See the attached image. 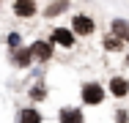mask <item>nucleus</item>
Instances as JSON below:
<instances>
[{
  "instance_id": "15",
  "label": "nucleus",
  "mask_w": 129,
  "mask_h": 123,
  "mask_svg": "<svg viewBox=\"0 0 129 123\" xmlns=\"http://www.w3.org/2000/svg\"><path fill=\"white\" fill-rule=\"evenodd\" d=\"M113 118H115V123H129V112H126V109H115Z\"/></svg>"
},
{
  "instance_id": "5",
  "label": "nucleus",
  "mask_w": 129,
  "mask_h": 123,
  "mask_svg": "<svg viewBox=\"0 0 129 123\" xmlns=\"http://www.w3.org/2000/svg\"><path fill=\"white\" fill-rule=\"evenodd\" d=\"M17 123H44V115H41V109H36L33 104H27V107H19Z\"/></svg>"
},
{
  "instance_id": "10",
  "label": "nucleus",
  "mask_w": 129,
  "mask_h": 123,
  "mask_svg": "<svg viewBox=\"0 0 129 123\" xmlns=\"http://www.w3.org/2000/svg\"><path fill=\"white\" fill-rule=\"evenodd\" d=\"M113 36H118L124 44L129 41V22L126 19H113Z\"/></svg>"
},
{
  "instance_id": "8",
  "label": "nucleus",
  "mask_w": 129,
  "mask_h": 123,
  "mask_svg": "<svg viewBox=\"0 0 129 123\" xmlns=\"http://www.w3.org/2000/svg\"><path fill=\"white\" fill-rule=\"evenodd\" d=\"M11 63L17 69H27L33 63V55H30V47H19L17 52H11Z\"/></svg>"
},
{
  "instance_id": "11",
  "label": "nucleus",
  "mask_w": 129,
  "mask_h": 123,
  "mask_svg": "<svg viewBox=\"0 0 129 123\" xmlns=\"http://www.w3.org/2000/svg\"><path fill=\"white\" fill-rule=\"evenodd\" d=\"M102 47L107 52H124V41L118 38V36H104L102 38Z\"/></svg>"
},
{
  "instance_id": "14",
  "label": "nucleus",
  "mask_w": 129,
  "mask_h": 123,
  "mask_svg": "<svg viewBox=\"0 0 129 123\" xmlns=\"http://www.w3.org/2000/svg\"><path fill=\"white\" fill-rule=\"evenodd\" d=\"M66 8H69V0H58V3H52L44 14H47V17H55V14H60V11H66Z\"/></svg>"
},
{
  "instance_id": "16",
  "label": "nucleus",
  "mask_w": 129,
  "mask_h": 123,
  "mask_svg": "<svg viewBox=\"0 0 129 123\" xmlns=\"http://www.w3.org/2000/svg\"><path fill=\"white\" fill-rule=\"evenodd\" d=\"M126 63H129V55H126Z\"/></svg>"
},
{
  "instance_id": "7",
  "label": "nucleus",
  "mask_w": 129,
  "mask_h": 123,
  "mask_svg": "<svg viewBox=\"0 0 129 123\" xmlns=\"http://www.w3.org/2000/svg\"><path fill=\"white\" fill-rule=\"evenodd\" d=\"M107 88H110V96H115V98L129 96V79L126 77H113V79L107 82Z\"/></svg>"
},
{
  "instance_id": "6",
  "label": "nucleus",
  "mask_w": 129,
  "mask_h": 123,
  "mask_svg": "<svg viewBox=\"0 0 129 123\" xmlns=\"http://www.w3.org/2000/svg\"><path fill=\"white\" fill-rule=\"evenodd\" d=\"M58 123H85V115L80 107H60L58 109Z\"/></svg>"
},
{
  "instance_id": "4",
  "label": "nucleus",
  "mask_w": 129,
  "mask_h": 123,
  "mask_svg": "<svg viewBox=\"0 0 129 123\" xmlns=\"http://www.w3.org/2000/svg\"><path fill=\"white\" fill-rule=\"evenodd\" d=\"M93 30H96V25H93L91 17H85V14H77V17L72 19V33H74V36H91Z\"/></svg>"
},
{
  "instance_id": "12",
  "label": "nucleus",
  "mask_w": 129,
  "mask_h": 123,
  "mask_svg": "<svg viewBox=\"0 0 129 123\" xmlns=\"http://www.w3.org/2000/svg\"><path fill=\"white\" fill-rule=\"evenodd\" d=\"M27 96H30V101H36V104H39V101H44V98H47V88L39 82V85H33V88L27 90Z\"/></svg>"
},
{
  "instance_id": "3",
  "label": "nucleus",
  "mask_w": 129,
  "mask_h": 123,
  "mask_svg": "<svg viewBox=\"0 0 129 123\" xmlns=\"http://www.w3.org/2000/svg\"><path fill=\"white\" fill-rule=\"evenodd\" d=\"M52 52H55L52 41H33V44H30V55H33V60H39V63H47L52 57Z\"/></svg>"
},
{
  "instance_id": "9",
  "label": "nucleus",
  "mask_w": 129,
  "mask_h": 123,
  "mask_svg": "<svg viewBox=\"0 0 129 123\" xmlns=\"http://www.w3.org/2000/svg\"><path fill=\"white\" fill-rule=\"evenodd\" d=\"M14 14L22 17V19L33 17L36 14V0H14Z\"/></svg>"
},
{
  "instance_id": "2",
  "label": "nucleus",
  "mask_w": 129,
  "mask_h": 123,
  "mask_svg": "<svg viewBox=\"0 0 129 123\" xmlns=\"http://www.w3.org/2000/svg\"><path fill=\"white\" fill-rule=\"evenodd\" d=\"M74 38H77V36H74L69 27H55L52 36H50L52 47H63V49H72V47H74Z\"/></svg>"
},
{
  "instance_id": "13",
  "label": "nucleus",
  "mask_w": 129,
  "mask_h": 123,
  "mask_svg": "<svg viewBox=\"0 0 129 123\" xmlns=\"http://www.w3.org/2000/svg\"><path fill=\"white\" fill-rule=\"evenodd\" d=\"M6 44H8V49H11V52H17V49L22 47V36H19L17 30H11V33H8V38H6Z\"/></svg>"
},
{
  "instance_id": "1",
  "label": "nucleus",
  "mask_w": 129,
  "mask_h": 123,
  "mask_svg": "<svg viewBox=\"0 0 129 123\" xmlns=\"http://www.w3.org/2000/svg\"><path fill=\"white\" fill-rule=\"evenodd\" d=\"M107 96V90L102 88V82H85L82 88H80V101L85 104V107H99Z\"/></svg>"
}]
</instances>
